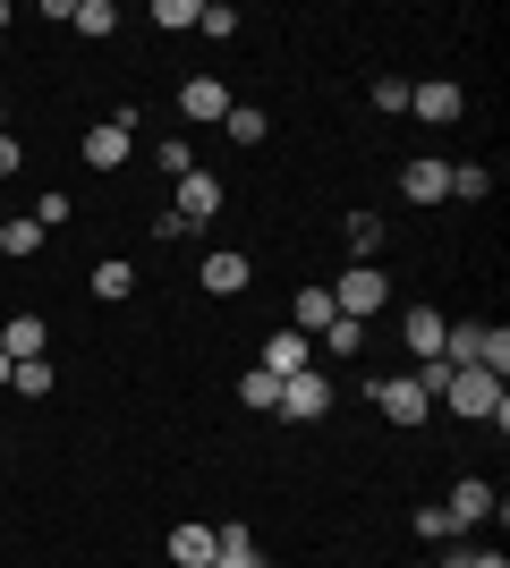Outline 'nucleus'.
Segmentation results:
<instances>
[{
	"mask_svg": "<svg viewBox=\"0 0 510 568\" xmlns=\"http://www.w3.org/2000/svg\"><path fill=\"white\" fill-rule=\"evenodd\" d=\"M400 332H409V356L426 365V356H442V332H451V323H442L434 306H409V323H400Z\"/></svg>",
	"mask_w": 510,
	"mask_h": 568,
	"instance_id": "obj_15",
	"label": "nucleus"
},
{
	"mask_svg": "<svg viewBox=\"0 0 510 568\" xmlns=\"http://www.w3.org/2000/svg\"><path fill=\"white\" fill-rule=\"evenodd\" d=\"M366 102H374V111H409V77H374V94H366Z\"/></svg>",
	"mask_w": 510,
	"mask_h": 568,
	"instance_id": "obj_31",
	"label": "nucleus"
},
{
	"mask_svg": "<svg viewBox=\"0 0 510 568\" xmlns=\"http://www.w3.org/2000/svg\"><path fill=\"white\" fill-rule=\"evenodd\" d=\"M213 568H264V551L247 544V526H221L213 535Z\"/></svg>",
	"mask_w": 510,
	"mask_h": 568,
	"instance_id": "obj_18",
	"label": "nucleus"
},
{
	"mask_svg": "<svg viewBox=\"0 0 510 568\" xmlns=\"http://www.w3.org/2000/svg\"><path fill=\"white\" fill-rule=\"evenodd\" d=\"M400 195L409 204H442L451 195V162H400Z\"/></svg>",
	"mask_w": 510,
	"mask_h": 568,
	"instance_id": "obj_12",
	"label": "nucleus"
},
{
	"mask_svg": "<svg viewBox=\"0 0 510 568\" xmlns=\"http://www.w3.org/2000/svg\"><path fill=\"white\" fill-rule=\"evenodd\" d=\"M69 26L94 43V34H111V26H120V9H111V0H69Z\"/></svg>",
	"mask_w": 510,
	"mask_h": 568,
	"instance_id": "obj_20",
	"label": "nucleus"
},
{
	"mask_svg": "<svg viewBox=\"0 0 510 568\" xmlns=\"http://www.w3.org/2000/svg\"><path fill=\"white\" fill-rule=\"evenodd\" d=\"M0 390H9V356H0Z\"/></svg>",
	"mask_w": 510,
	"mask_h": 568,
	"instance_id": "obj_36",
	"label": "nucleus"
},
{
	"mask_svg": "<svg viewBox=\"0 0 510 568\" xmlns=\"http://www.w3.org/2000/svg\"><path fill=\"white\" fill-rule=\"evenodd\" d=\"M128 144H137V102H120L111 119H94V128H86V170H120Z\"/></svg>",
	"mask_w": 510,
	"mask_h": 568,
	"instance_id": "obj_4",
	"label": "nucleus"
},
{
	"mask_svg": "<svg viewBox=\"0 0 510 568\" xmlns=\"http://www.w3.org/2000/svg\"><path fill=\"white\" fill-rule=\"evenodd\" d=\"M366 348V323H349V314H340L332 332H323V356H358Z\"/></svg>",
	"mask_w": 510,
	"mask_h": 568,
	"instance_id": "obj_29",
	"label": "nucleus"
},
{
	"mask_svg": "<svg viewBox=\"0 0 510 568\" xmlns=\"http://www.w3.org/2000/svg\"><path fill=\"white\" fill-rule=\"evenodd\" d=\"M34 246H43V221H34V213H9V221H0V255H9V263L34 255Z\"/></svg>",
	"mask_w": 510,
	"mask_h": 568,
	"instance_id": "obj_19",
	"label": "nucleus"
},
{
	"mask_svg": "<svg viewBox=\"0 0 510 568\" xmlns=\"http://www.w3.org/2000/svg\"><path fill=\"white\" fill-rule=\"evenodd\" d=\"M340 237H349V263H374V255H383V213H349Z\"/></svg>",
	"mask_w": 510,
	"mask_h": 568,
	"instance_id": "obj_17",
	"label": "nucleus"
},
{
	"mask_svg": "<svg viewBox=\"0 0 510 568\" xmlns=\"http://www.w3.org/2000/svg\"><path fill=\"white\" fill-rule=\"evenodd\" d=\"M239 399H247V407H281V382L256 365V374H239Z\"/></svg>",
	"mask_w": 510,
	"mask_h": 568,
	"instance_id": "obj_28",
	"label": "nucleus"
},
{
	"mask_svg": "<svg viewBox=\"0 0 510 568\" xmlns=\"http://www.w3.org/2000/svg\"><path fill=\"white\" fill-rule=\"evenodd\" d=\"M0 136H9V102H0Z\"/></svg>",
	"mask_w": 510,
	"mask_h": 568,
	"instance_id": "obj_35",
	"label": "nucleus"
},
{
	"mask_svg": "<svg viewBox=\"0 0 510 568\" xmlns=\"http://www.w3.org/2000/svg\"><path fill=\"white\" fill-rule=\"evenodd\" d=\"M170 213L188 221V230H204V221L221 213V179H204V170H188V179H179V204H170Z\"/></svg>",
	"mask_w": 510,
	"mask_h": 568,
	"instance_id": "obj_9",
	"label": "nucleus"
},
{
	"mask_svg": "<svg viewBox=\"0 0 510 568\" xmlns=\"http://www.w3.org/2000/svg\"><path fill=\"white\" fill-rule=\"evenodd\" d=\"M340 314H332V288H298L290 297V332H307V339H323Z\"/></svg>",
	"mask_w": 510,
	"mask_h": 568,
	"instance_id": "obj_13",
	"label": "nucleus"
},
{
	"mask_svg": "<svg viewBox=\"0 0 510 568\" xmlns=\"http://www.w3.org/2000/svg\"><path fill=\"white\" fill-rule=\"evenodd\" d=\"M374 407H383V416H391L400 433H417L434 399H426V382H417V374H391V382H374Z\"/></svg>",
	"mask_w": 510,
	"mask_h": 568,
	"instance_id": "obj_5",
	"label": "nucleus"
},
{
	"mask_svg": "<svg viewBox=\"0 0 510 568\" xmlns=\"http://www.w3.org/2000/svg\"><path fill=\"white\" fill-rule=\"evenodd\" d=\"M179 111H188L196 128H221V119H230V94H221V77H188V85H179Z\"/></svg>",
	"mask_w": 510,
	"mask_h": 568,
	"instance_id": "obj_11",
	"label": "nucleus"
},
{
	"mask_svg": "<svg viewBox=\"0 0 510 568\" xmlns=\"http://www.w3.org/2000/svg\"><path fill=\"white\" fill-rule=\"evenodd\" d=\"M26 170V153H18V136H0V179H18Z\"/></svg>",
	"mask_w": 510,
	"mask_h": 568,
	"instance_id": "obj_34",
	"label": "nucleus"
},
{
	"mask_svg": "<svg viewBox=\"0 0 510 568\" xmlns=\"http://www.w3.org/2000/svg\"><path fill=\"white\" fill-rule=\"evenodd\" d=\"M0 26H9V0H0Z\"/></svg>",
	"mask_w": 510,
	"mask_h": 568,
	"instance_id": "obj_37",
	"label": "nucleus"
},
{
	"mask_svg": "<svg viewBox=\"0 0 510 568\" xmlns=\"http://www.w3.org/2000/svg\"><path fill=\"white\" fill-rule=\"evenodd\" d=\"M221 128H230V144H264L272 119H264V111H247V102H230V119H221Z\"/></svg>",
	"mask_w": 510,
	"mask_h": 568,
	"instance_id": "obj_26",
	"label": "nucleus"
},
{
	"mask_svg": "<svg viewBox=\"0 0 510 568\" xmlns=\"http://www.w3.org/2000/svg\"><path fill=\"white\" fill-rule=\"evenodd\" d=\"M94 297H137V263H94Z\"/></svg>",
	"mask_w": 510,
	"mask_h": 568,
	"instance_id": "obj_22",
	"label": "nucleus"
},
{
	"mask_svg": "<svg viewBox=\"0 0 510 568\" xmlns=\"http://www.w3.org/2000/svg\"><path fill=\"white\" fill-rule=\"evenodd\" d=\"M442 509H451V526H460V535H468V526H486V518H502V500H493V484H486V475H460Z\"/></svg>",
	"mask_w": 510,
	"mask_h": 568,
	"instance_id": "obj_6",
	"label": "nucleus"
},
{
	"mask_svg": "<svg viewBox=\"0 0 510 568\" xmlns=\"http://www.w3.org/2000/svg\"><path fill=\"white\" fill-rule=\"evenodd\" d=\"M196 9H204V0H153V26H162V34H196Z\"/></svg>",
	"mask_w": 510,
	"mask_h": 568,
	"instance_id": "obj_25",
	"label": "nucleus"
},
{
	"mask_svg": "<svg viewBox=\"0 0 510 568\" xmlns=\"http://www.w3.org/2000/svg\"><path fill=\"white\" fill-rule=\"evenodd\" d=\"M9 390H18V399H43V390H51V365H43V356L9 365Z\"/></svg>",
	"mask_w": 510,
	"mask_h": 568,
	"instance_id": "obj_24",
	"label": "nucleus"
},
{
	"mask_svg": "<svg viewBox=\"0 0 510 568\" xmlns=\"http://www.w3.org/2000/svg\"><path fill=\"white\" fill-rule=\"evenodd\" d=\"M153 170H170V179H188V170H196V153H188L179 136H170V144H153Z\"/></svg>",
	"mask_w": 510,
	"mask_h": 568,
	"instance_id": "obj_32",
	"label": "nucleus"
},
{
	"mask_svg": "<svg viewBox=\"0 0 510 568\" xmlns=\"http://www.w3.org/2000/svg\"><path fill=\"white\" fill-rule=\"evenodd\" d=\"M409 111L426 119V128H451V119L468 111V94L451 85V77H426V85H409Z\"/></svg>",
	"mask_w": 510,
	"mask_h": 568,
	"instance_id": "obj_8",
	"label": "nucleus"
},
{
	"mask_svg": "<svg viewBox=\"0 0 510 568\" xmlns=\"http://www.w3.org/2000/svg\"><path fill=\"white\" fill-rule=\"evenodd\" d=\"M391 281H383V263H349L332 281V314H349V323H366V314H383Z\"/></svg>",
	"mask_w": 510,
	"mask_h": 568,
	"instance_id": "obj_2",
	"label": "nucleus"
},
{
	"mask_svg": "<svg viewBox=\"0 0 510 568\" xmlns=\"http://www.w3.org/2000/svg\"><path fill=\"white\" fill-rule=\"evenodd\" d=\"M256 365H264L272 382H290V374H307V365H316V339H307V332H290V323H281V332L264 339V356H256Z\"/></svg>",
	"mask_w": 510,
	"mask_h": 568,
	"instance_id": "obj_7",
	"label": "nucleus"
},
{
	"mask_svg": "<svg viewBox=\"0 0 510 568\" xmlns=\"http://www.w3.org/2000/svg\"><path fill=\"white\" fill-rule=\"evenodd\" d=\"M417 535H426V544H460V526H451V509H442V500H426V509H417Z\"/></svg>",
	"mask_w": 510,
	"mask_h": 568,
	"instance_id": "obj_27",
	"label": "nucleus"
},
{
	"mask_svg": "<svg viewBox=\"0 0 510 568\" xmlns=\"http://www.w3.org/2000/svg\"><path fill=\"white\" fill-rule=\"evenodd\" d=\"M196 281L213 288V297H239V288L256 281V272H247V255H230V246H213V255H204V272H196Z\"/></svg>",
	"mask_w": 510,
	"mask_h": 568,
	"instance_id": "obj_14",
	"label": "nucleus"
},
{
	"mask_svg": "<svg viewBox=\"0 0 510 568\" xmlns=\"http://www.w3.org/2000/svg\"><path fill=\"white\" fill-rule=\"evenodd\" d=\"M332 374H323V365H307V374H290L281 382V416H290V425H323V416H332Z\"/></svg>",
	"mask_w": 510,
	"mask_h": 568,
	"instance_id": "obj_3",
	"label": "nucleus"
},
{
	"mask_svg": "<svg viewBox=\"0 0 510 568\" xmlns=\"http://www.w3.org/2000/svg\"><path fill=\"white\" fill-rule=\"evenodd\" d=\"M196 34L230 43V34H239V9H230V0H204V9H196Z\"/></svg>",
	"mask_w": 510,
	"mask_h": 568,
	"instance_id": "obj_23",
	"label": "nucleus"
},
{
	"mask_svg": "<svg viewBox=\"0 0 510 568\" xmlns=\"http://www.w3.org/2000/svg\"><path fill=\"white\" fill-rule=\"evenodd\" d=\"M442 407H451V416H468V425H493V433L510 425V390L486 374V365H451V382H442Z\"/></svg>",
	"mask_w": 510,
	"mask_h": 568,
	"instance_id": "obj_1",
	"label": "nucleus"
},
{
	"mask_svg": "<svg viewBox=\"0 0 510 568\" xmlns=\"http://www.w3.org/2000/svg\"><path fill=\"white\" fill-rule=\"evenodd\" d=\"M43 348H51L43 314H9V323H0V356H9V365H26V356H43Z\"/></svg>",
	"mask_w": 510,
	"mask_h": 568,
	"instance_id": "obj_10",
	"label": "nucleus"
},
{
	"mask_svg": "<svg viewBox=\"0 0 510 568\" xmlns=\"http://www.w3.org/2000/svg\"><path fill=\"white\" fill-rule=\"evenodd\" d=\"M170 568H213V526H170Z\"/></svg>",
	"mask_w": 510,
	"mask_h": 568,
	"instance_id": "obj_16",
	"label": "nucleus"
},
{
	"mask_svg": "<svg viewBox=\"0 0 510 568\" xmlns=\"http://www.w3.org/2000/svg\"><path fill=\"white\" fill-rule=\"evenodd\" d=\"M0 221H9V204H0Z\"/></svg>",
	"mask_w": 510,
	"mask_h": 568,
	"instance_id": "obj_38",
	"label": "nucleus"
},
{
	"mask_svg": "<svg viewBox=\"0 0 510 568\" xmlns=\"http://www.w3.org/2000/svg\"><path fill=\"white\" fill-rule=\"evenodd\" d=\"M477 365H486L493 382L510 374V332H502V323H493V332H486V348H477Z\"/></svg>",
	"mask_w": 510,
	"mask_h": 568,
	"instance_id": "obj_30",
	"label": "nucleus"
},
{
	"mask_svg": "<svg viewBox=\"0 0 510 568\" xmlns=\"http://www.w3.org/2000/svg\"><path fill=\"white\" fill-rule=\"evenodd\" d=\"M442 568H510V560H502V551H468V544H451V551H442Z\"/></svg>",
	"mask_w": 510,
	"mask_h": 568,
	"instance_id": "obj_33",
	"label": "nucleus"
},
{
	"mask_svg": "<svg viewBox=\"0 0 510 568\" xmlns=\"http://www.w3.org/2000/svg\"><path fill=\"white\" fill-rule=\"evenodd\" d=\"M451 195H460V204H486V195H493V170L486 162H451Z\"/></svg>",
	"mask_w": 510,
	"mask_h": 568,
	"instance_id": "obj_21",
	"label": "nucleus"
}]
</instances>
